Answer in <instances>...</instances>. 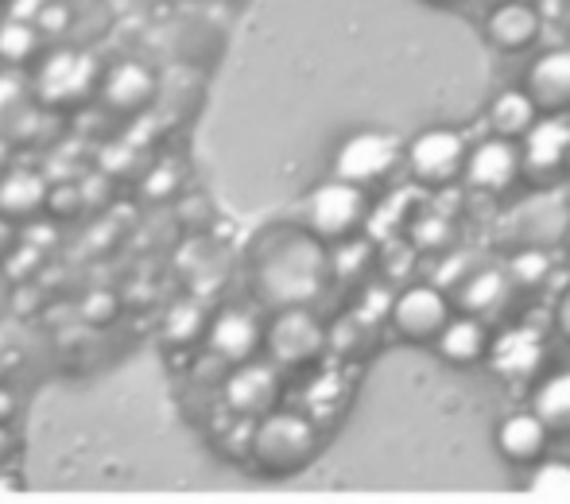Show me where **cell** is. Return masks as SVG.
Returning a JSON list of instances; mask_svg holds the SVG:
<instances>
[{
  "mask_svg": "<svg viewBox=\"0 0 570 504\" xmlns=\"http://www.w3.org/2000/svg\"><path fill=\"white\" fill-rule=\"evenodd\" d=\"M331 260H326L323 245L315 237H287L284 245H276L256 268V291L264 303L287 310V307H307L323 287Z\"/></svg>",
  "mask_w": 570,
  "mask_h": 504,
  "instance_id": "6da1fadb",
  "label": "cell"
},
{
  "mask_svg": "<svg viewBox=\"0 0 570 504\" xmlns=\"http://www.w3.org/2000/svg\"><path fill=\"white\" fill-rule=\"evenodd\" d=\"M570 210L559 195H532L504 214L497 241L512 253H551L567 237Z\"/></svg>",
  "mask_w": 570,
  "mask_h": 504,
  "instance_id": "7a4b0ae2",
  "label": "cell"
},
{
  "mask_svg": "<svg viewBox=\"0 0 570 504\" xmlns=\"http://www.w3.org/2000/svg\"><path fill=\"white\" fill-rule=\"evenodd\" d=\"M315 427L303 415L272 412L253 431V458L268 474H295L315 458Z\"/></svg>",
  "mask_w": 570,
  "mask_h": 504,
  "instance_id": "3957f363",
  "label": "cell"
},
{
  "mask_svg": "<svg viewBox=\"0 0 570 504\" xmlns=\"http://www.w3.org/2000/svg\"><path fill=\"white\" fill-rule=\"evenodd\" d=\"M368 218V198L365 190L345 187V182H323L315 195L303 206V221H307V234L318 245H345L357 237V229Z\"/></svg>",
  "mask_w": 570,
  "mask_h": 504,
  "instance_id": "277c9868",
  "label": "cell"
},
{
  "mask_svg": "<svg viewBox=\"0 0 570 504\" xmlns=\"http://www.w3.org/2000/svg\"><path fill=\"white\" fill-rule=\"evenodd\" d=\"M264 349L284 369H307L326 354V326L307 307H287L264 330Z\"/></svg>",
  "mask_w": 570,
  "mask_h": 504,
  "instance_id": "5b68a950",
  "label": "cell"
},
{
  "mask_svg": "<svg viewBox=\"0 0 570 504\" xmlns=\"http://www.w3.org/2000/svg\"><path fill=\"white\" fill-rule=\"evenodd\" d=\"M36 93L47 109H78L98 93V67L78 51H51L39 62Z\"/></svg>",
  "mask_w": 570,
  "mask_h": 504,
  "instance_id": "8992f818",
  "label": "cell"
},
{
  "mask_svg": "<svg viewBox=\"0 0 570 504\" xmlns=\"http://www.w3.org/2000/svg\"><path fill=\"white\" fill-rule=\"evenodd\" d=\"M465 140L454 128H428L407 144V171L420 187H451L465 171Z\"/></svg>",
  "mask_w": 570,
  "mask_h": 504,
  "instance_id": "52a82bcc",
  "label": "cell"
},
{
  "mask_svg": "<svg viewBox=\"0 0 570 504\" xmlns=\"http://www.w3.org/2000/svg\"><path fill=\"white\" fill-rule=\"evenodd\" d=\"M389 315H392V326H396V334L404 342H415V346H435V338L454 318V310H451V299H446L443 287L415 284L392 299Z\"/></svg>",
  "mask_w": 570,
  "mask_h": 504,
  "instance_id": "ba28073f",
  "label": "cell"
},
{
  "mask_svg": "<svg viewBox=\"0 0 570 504\" xmlns=\"http://www.w3.org/2000/svg\"><path fill=\"white\" fill-rule=\"evenodd\" d=\"M396 140L384 132H357L338 148L334 156V179L345 182V187L368 190L373 182H381L384 175L396 167Z\"/></svg>",
  "mask_w": 570,
  "mask_h": 504,
  "instance_id": "9c48e42d",
  "label": "cell"
},
{
  "mask_svg": "<svg viewBox=\"0 0 570 504\" xmlns=\"http://www.w3.org/2000/svg\"><path fill=\"white\" fill-rule=\"evenodd\" d=\"M520 175L532 179L535 187H551L563 175L567 156H570V125L559 117L535 121L528 128V136L520 140Z\"/></svg>",
  "mask_w": 570,
  "mask_h": 504,
  "instance_id": "30bf717a",
  "label": "cell"
},
{
  "mask_svg": "<svg viewBox=\"0 0 570 504\" xmlns=\"http://www.w3.org/2000/svg\"><path fill=\"white\" fill-rule=\"evenodd\" d=\"M156 93L159 82L151 75V67H144V62H117L114 70H106V78H98L101 109L120 117V121H132V117L148 113Z\"/></svg>",
  "mask_w": 570,
  "mask_h": 504,
  "instance_id": "8fae6325",
  "label": "cell"
},
{
  "mask_svg": "<svg viewBox=\"0 0 570 504\" xmlns=\"http://www.w3.org/2000/svg\"><path fill=\"white\" fill-rule=\"evenodd\" d=\"M203 342L218 362H226L237 369V365H248L264 349V326L256 323L248 310L233 307V310H222V315L210 318Z\"/></svg>",
  "mask_w": 570,
  "mask_h": 504,
  "instance_id": "7c38bea8",
  "label": "cell"
},
{
  "mask_svg": "<svg viewBox=\"0 0 570 504\" xmlns=\"http://www.w3.org/2000/svg\"><path fill=\"white\" fill-rule=\"evenodd\" d=\"M462 179L470 182L473 190H485V195H504L512 182L520 179V151L517 144L509 140H481L478 148H470L465 156V171Z\"/></svg>",
  "mask_w": 570,
  "mask_h": 504,
  "instance_id": "4fadbf2b",
  "label": "cell"
},
{
  "mask_svg": "<svg viewBox=\"0 0 570 504\" xmlns=\"http://www.w3.org/2000/svg\"><path fill=\"white\" fill-rule=\"evenodd\" d=\"M524 93L532 98L540 117H559L570 109V47H556V51L540 55L528 70Z\"/></svg>",
  "mask_w": 570,
  "mask_h": 504,
  "instance_id": "5bb4252c",
  "label": "cell"
},
{
  "mask_svg": "<svg viewBox=\"0 0 570 504\" xmlns=\"http://www.w3.org/2000/svg\"><path fill=\"white\" fill-rule=\"evenodd\" d=\"M489 362L504 381H532L548 362V346L535 330L517 326V330H504L497 342H489Z\"/></svg>",
  "mask_w": 570,
  "mask_h": 504,
  "instance_id": "9a60e30c",
  "label": "cell"
},
{
  "mask_svg": "<svg viewBox=\"0 0 570 504\" xmlns=\"http://www.w3.org/2000/svg\"><path fill=\"white\" fill-rule=\"evenodd\" d=\"M226 399L237 415H253V419H264V415L276 412L279 399V377L272 365H237L233 377L226 381Z\"/></svg>",
  "mask_w": 570,
  "mask_h": 504,
  "instance_id": "2e32d148",
  "label": "cell"
},
{
  "mask_svg": "<svg viewBox=\"0 0 570 504\" xmlns=\"http://www.w3.org/2000/svg\"><path fill=\"white\" fill-rule=\"evenodd\" d=\"M47 202H51V182L39 171L16 167V171L0 175V218H8L12 226L47 214Z\"/></svg>",
  "mask_w": 570,
  "mask_h": 504,
  "instance_id": "e0dca14e",
  "label": "cell"
},
{
  "mask_svg": "<svg viewBox=\"0 0 570 504\" xmlns=\"http://www.w3.org/2000/svg\"><path fill=\"white\" fill-rule=\"evenodd\" d=\"M548 427L532 412H517L497 427V451L512 466H535L543 458V451H548Z\"/></svg>",
  "mask_w": 570,
  "mask_h": 504,
  "instance_id": "ac0fdd59",
  "label": "cell"
},
{
  "mask_svg": "<svg viewBox=\"0 0 570 504\" xmlns=\"http://www.w3.org/2000/svg\"><path fill=\"white\" fill-rule=\"evenodd\" d=\"M485 39L497 51H509V55L528 51V47L540 39V12H535L532 4H520V0L501 4L485 20Z\"/></svg>",
  "mask_w": 570,
  "mask_h": 504,
  "instance_id": "d6986e66",
  "label": "cell"
},
{
  "mask_svg": "<svg viewBox=\"0 0 570 504\" xmlns=\"http://www.w3.org/2000/svg\"><path fill=\"white\" fill-rule=\"evenodd\" d=\"M435 349L443 362L451 365H478L481 357H489V330L481 318L473 315H454L443 326V334L435 338Z\"/></svg>",
  "mask_w": 570,
  "mask_h": 504,
  "instance_id": "ffe728a7",
  "label": "cell"
},
{
  "mask_svg": "<svg viewBox=\"0 0 570 504\" xmlns=\"http://www.w3.org/2000/svg\"><path fill=\"white\" fill-rule=\"evenodd\" d=\"M540 121V113H535L532 98H528L524 90H504L493 98V106H489V128H493L497 140H524L528 128Z\"/></svg>",
  "mask_w": 570,
  "mask_h": 504,
  "instance_id": "44dd1931",
  "label": "cell"
},
{
  "mask_svg": "<svg viewBox=\"0 0 570 504\" xmlns=\"http://www.w3.org/2000/svg\"><path fill=\"white\" fill-rule=\"evenodd\" d=\"M532 415L548 427V435H570V369L556 373L535 388Z\"/></svg>",
  "mask_w": 570,
  "mask_h": 504,
  "instance_id": "7402d4cb",
  "label": "cell"
},
{
  "mask_svg": "<svg viewBox=\"0 0 570 504\" xmlns=\"http://www.w3.org/2000/svg\"><path fill=\"white\" fill-rule=\"evenodd\" d=\"M504 291H509V279H504L501 271H497V268H478L473 276L462 279V287H458V303H462L465 315L481 318L485 310L501 307Z\"/></svg>",
  "mask_w": 570,
  "mask_h": 504,
  "instance_id": "603a6c76",
  "label": "cell"
},
{
  "mask_svg": "<svg viewBox=\"0 0 570 504\" xmlns=\"http://www.w3.org/2000/svg\"><path fill=\"white\" fill-rule=\"evenodd\" d=\"M43 47V36L31 20H4L0 23V62L4 67H31Z\"/></svg>",
  "mask_w": 570,
  "mask_h": 504,
  "instance_id": "cb8c5ba5",
  "label": "cell"
},
{
  "mask_svg": "<svg viewBox=\"0 0 570 504\" xmlns=\"http://www.w3.org/2000/svg\"><path fill=\"white\" fill-rule=\"evenodd\" d=\"M31 117H36V106H31L28 86L16 78H0V136H12Z\"/></svg>",
  "mask_w": 570,
  "mask_h": 504,
  "instance_id": "d4e9b609",
  "label": "cell"
},
{
  "mask_svg": "<svg viewBox=\"0 0 570 504\" xmlns=\"http://www.w3.org/2000/svg\"><path fill=\"white\" fill-rule=\"evenodd\" d=\"M551 271L548 253H517L512 256V284L517 287H540Z\"/></svg>",
  "mask_w": 570,
  "mask_h": 504,
  "instance_id": "484cf974",
  "label": "cell"
},
{
  "mask_svg": "<svg viewBox=\"0 0 570 504\" xmlns=\"http://www.w3.org/2000/svg\"><path fill=\"white\" fill-rule=\"evenodd\" d=\"M412 237L423 249H446L454 237V226L446 218H439V214H420V221L412 226Z\"/></svg>",
  "mask_w": 570,
  "mask_h": 504,
  "instance_id": "4316f807",
  "label": "cell"
},
{
  "mask_svg": "<svg viewBox=\"0 0 570 504\" xmlns=\"http://www.w3.org/2000/svg\"><path fill=\"white\" fill-rule=\"evenodd\" d=\"M117 315H120V303L109 291H94L82 299V318L90 326H109L117 323Z\"/></svg>",
  "mask_w": 570,
  "mask_h": 504,
  "instance_id": "83f0119b",
  "label": "cell"
},
{
  "mask_svg": "<svg viewBox=\"0 0 570 504\" xmlns=\"http://www.w3.org/2000/svg\"><path fill=\"white\" fill-rule=\"evenodd\" d=\"M16 245H20V229H16L8 218H0V264L16 253Z\"/></svg>",
  "mask_w": 570,
  "mask_h": 504,
  "instance_id": "f1b7e54d",
  "label": "cell"
},
{
  "mask_svg": "<svg viewBox=\"0 0 570 504\" xmlns=\"http://www.w3.org/2000/svg\"><path fill=\"white\" fill-rule=\"evenodd\" d=\"M535 485H570V470L567 466H543L535 474Z\"/></svg>",
  "mask_w": 570,
  "mask_h": 504,
  "instance_id": "f546056e",
  "label": "cell"
},
{
  "mask_svg": "<svg viewBox=\"0 0 570 504\" xmlns=\"http://www.w3.org/2000/svg\"><path fill=\"white\" fill-rule=\"evenodd\" d=\"M556 326H559V334L570 342V291L559 299V307H556Z\"/></svg>",
  "mask_w": 570,
  "mask_h": 504,
  "instance_id": "4dcf8cb0",
  "label": "cell"
},
{
  "mask_svg": "<svg viewBox=\"0 0 570 504\" xmlns=\"http://www.w3.org/2000/svg\"><path fill=\"white\" fill-rule=\"evenodd\" d=\"M16 415V392L0 388V427H8V419Z\"/></svg>",
  "mask_w": 570,
  "mask_h": 504,
  "instance_id": "1f68e13d",
  "label": "cell"
},
{
  "mask_svg": "<svg viewBox=\"0 0 570 504\" xmlns=\"http://www.w3.org/2000/svg\"><path fill=\"white\" fill-rule=\"evenodd\" d=\"M8 454H12V435H8V427H0V466L8 462Z\"/></svg>",
  "mask_w": 570,
  "mask_h": 504,
  "instance_id": "d6a6232c",
  "label": "cell"
},
{
  "mask_svg": "<svg viewBox=\"0 0 570 504\" xmlns=\"http://www.w3.org/2000/svg\"><path fill=\"white\" fill-rule=\"evenodd\" d=\"M4 310H8V279L0 276V318H4Z\"/></svg>",
  "mask_w": 570,
  "mask_h": 504,
  "instance_id": "836d02e7",
  "label": "cell"
},
{
  "mask_svg": "<svg viewBox=\"0 0 570 504\" xmlns=\"http://www.w3.org/2000/svg\"><path fill=\"white\" fill-rule=\"evenodd\" d=\"M431 4H451V0H431Z\"/></svg>",
  "mask_w": 570,
  "mask_h": 504,
  "instance_id": "e575fe53",
  "label": "cell"
},
{
  "mask_svg": "<svg viewBox=\"0 0 570 504\" xmlns=\"http://www.w3.org/2000/svg\"><path fill=\"white\" fill-rule=\"evenodd\" d=\"M563 171H570V156H567V167H563Z\"/></svg>",
  "mask_w": 570,
  "mask_h": 504,
  "instance_id": "d590c367",
  "label": "cell"
},
{
  "mask_svg": "<svg viewBox=\"0 0 570 504\" xmlns=\"http://www.w3.org/2000/svg\"><path fill=\"white\" fill-rule=\"evenodd\" d=\"M0 4H8V0H0Z\"/></svg>",
  "mask_w": 570,
  "mask_h": 504,
  "instance_id": "8d00e7d4",
  "label": "cell"
}]
</instances>
